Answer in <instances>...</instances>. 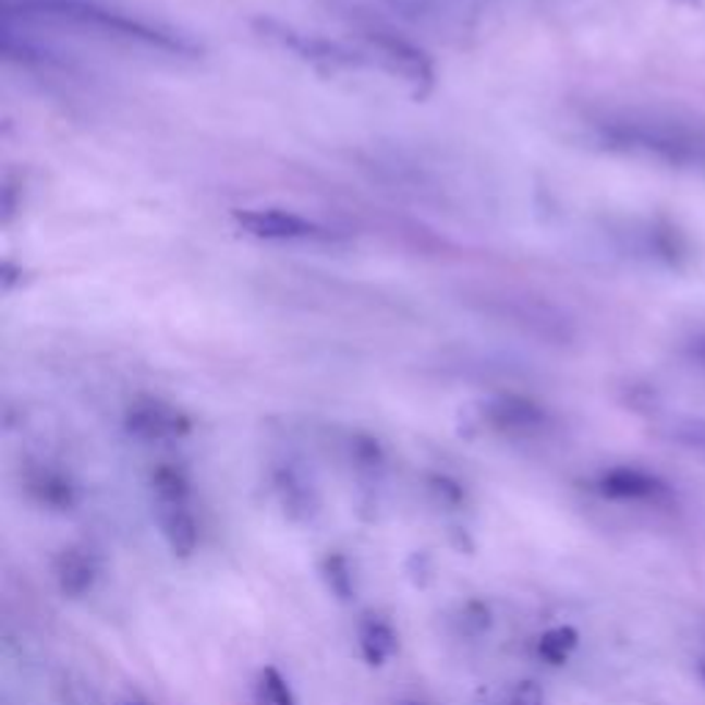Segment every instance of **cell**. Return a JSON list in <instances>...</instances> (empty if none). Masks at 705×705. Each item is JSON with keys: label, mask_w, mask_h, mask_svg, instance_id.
<instances>
[{"label": "cell", "mask_w": 705, "mask_h": 705, "mask_svg": "<svg viewBox=\"0 0 705 705\" xmlns=\"http://www.w3.org/2000/svg\"><path fill=\"white\" fill-rule=\"evenodd\" d=\"M155 521L174 557L187 560L198 546V524L187 508V483L177 469H158L153 477Z\"/></svg>", "instance_id": "6da1fadb"}, {"label": "cell", "mask_w": 705, "mask_h": 705, "mask_svg": "<svg viewBox=\"0 0 705 705\" xmlns=\"http://www.w3.org/2000/svg\"><path fill=\"white\" fill-rule=\"evenodd\" d=\"M595 490L612 501H659L670 494L659 477L640 469H612L595 483Z\"/></svg>", "instance_id": "7a4b0ae2"}, {"label": "cell", "mask_w": 705, "mask_h": 705, "mask_svg": "<svg viewBox=\"0 0 705 705\" xmlns=\"http://www.w3.org/2000/svg\"><path fill=\"white\" fill-rule=\"evenodd\" d=\"M56 584L66 598H81V595L92 593L97 584L99 566L92 548L86 546H70L56 557Z\"/></svg>", "instance_id": "3957f363"}, {"label": "cell", "mask_w": 705, "mask_h": 705, "mask_svg": "<svg viewBox=\"0 0 705 705\" xmlns=\"http://www.w3.org/2000/svg\"><path fill=\"white\" fill-rule=\"evenodd\" d=\"M397 631L380 615H364L358 623V651L369 667H384L397 653Z\"/></svg>", "instance_id": "277c9868"}, {"label": "cell", "mask_w": 705, "mask_h": 705, "mask_svg": "<svg viewBox=\"0 0 705 705\" xmlns=\"http://www.w3.org/2000/svg\"><path fill=\"white\" fill-rule=\"evenodd\" d=\"M28 494L50 510H72L77 501L75 485L56 472H36L28 477Z\"/></svg>", "instance_id": "5b68a950"}, {"label": "cell", "mask_w": 705, "mask_h": 705, "mask_svg": "<svg viewBox=\"0 0 705 705\" xmlns=\"http://www.w3.org/2000/svg\"><path fill=\"white\" fill-rule=\"evenodd\" d=\"M320 573H323V582H326L328 593H331L333 598H339L342 604H348V600L356 598V579H353V566H350V560L344 557V554H339V551L328 554L320 566Z\"/></svg>", "instance_id": "8992f818"}, {"label": "cell", "mask_w": 705, "mask_h": 705, "mask_svg": "<svg viewBox=\"0 0 705 705\" xmlns=\"http://www.w3.org/2000/svg\"><path fill=\"white\" fill-rule=\"evenodd\" d=\"M576 647L579 631L573 629V625H557V629H548L546 634L537 640V656H540L546 665L562 667L568 665V659H571Z\"/></svg>", "instance_id": "52a82bcc"}, {"label": "cell", "mask_w": 705, "mask_h": 705, "mask_svg": "<svg viewBox=\"0 0 705 705\" xmlns=\"http://www.w3.org/2000/svg\"><path fill=\"white\" fill-rule=\"evenodd\" d=\"M130 430L141 438H166V436H180L185 430L182 420H177L174 414L160 409H144L138 414L130 416Z\"/></svg>", "instance_id": "ba28073f"}, {"label": "cell", "mask_w": 705, "mask_h": 705, "mask_svg": "<svg viewBox=\"0 0 705 705\" xmlns=\"http://www.w3.org/2000/svg\"><path fill=\"white\" fill-rule=\"evenodd\" d=\"M259 703L263 705H297L290 683L276 667H265L259 672Z\"/></svg>", "instance_id": "9c48e42d"}, {"label": "cell", "mask_w": 705, "mask_h": 705, "mask_svg": "<svg viewBox=\"0 0 705 705\" xmlns=\"http://www.w3.org/2000/svg\"><path fill=\"white\" fill-rule=\"evenodd\" d=\"M461 623H463V631H466L469 636H479L488 631L490 625V609L485 607L483 600H469L466 607H463V615H461Z\"/></svg>", "instance_id": "30bf717a"}, {"label": "cell", "mask_w": 705, "mask_h": 705, "mask_svg": "<svg viewBox=\"0 0 705 705\" xmlns=\"http://www.w3.org/2000/svg\"><path fill=\"white\" fill-rule=\"evenodd\" d=\"M510 705H543V689L535 681H521L510 697Z\"/></svg>", "instance_id": "8fae6325"}, {"label": "cell", "mask_w": 705, "mask_h": 705, "mask_svg": "<svg viewBox=\"0 0 705 705\" xmlns=\"http://www.w3.org/2000/svg\"><path fill=\"white\" fill-rule=\"evenodd\" d=\"M433 488H436V494L443 496V499H447L449 505H458V501H461V488H458L455 483H447V479H436V485H433Z\"/></svg>", "instance_id": "7c38bea8"}, {"label": "cell", "mask_w": 705, "mask_h": 705, "mask_svg": "<svg viewBox=\"0 0 705 705\" xmlns=\"http://www.w3.org/2000/svg\"><path fill=\"white\" fill-rule=\"evenodd\" d=\"M400 705H427V703H420V700H402Z\"/></svg>", "instance_id": "4fadbf2b"}, {"label": "cell", "mask_w": 705, "mask_h": 705, "mask_svg": "<svg viewBox=\"0 0 705 705\" xmlns=\"http://www.w3.org/2000/svg\"><path fill=\"white\" fill-rule=\"evenodd\" d=\"M700 676H703V683H705V661H703V665H700Z\"/></svg>", "instance_id": "5bb4252c"}, {"label": "cell", "mask_w": 705, "mask_h": 705, "mask_svg": "<svg viewBox=\"0 0 705 705\" xmlns=\"http://www.w3.org/2000/svg\"><path fill=\"white\" fill-rule=\"evenodd\" d=\"M130 705H138V703H130Z\"/></svg>", "instance_id": "9a60e30c"}]
</instances>
